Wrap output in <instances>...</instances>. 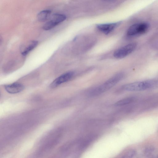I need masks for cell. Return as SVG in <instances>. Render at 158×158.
Wrapping results in <instances>:
<instances>
[{
  "label": "cell",
  "instance_id": "obj_1",
  "mask_svg": "<svg viewBox=\"0 0 158 158\" xmlns=\"http://www.w3.org/2000/svg\"><path fill=\"white\" fill-rule=\"evenodd\" d=\"M124 76V74L123 73H117L103 84L91 90L89 92V95L96 96L107 91L121 81Z\"/></svg>",
  "mask_w": 158,
  "mask_h": 158
},
{
  "label": "cell",
  "instance_id": "obj_2",
  "mask_svg": "<svg viewBox=\"0 0 158 158\" xmlns=\"http://www.w3.org/2000/svg\"><path fill=\"white\" fill-rule=\"evenodd\" d=\"M158 85V81L148 80L125 84L122 87V89L128 91H138L151 88Z\"/></svg>",
  "mask_w": 158,
  "mask_h": 158
},
{
  "label": "cell",
  "instance_id": "obj_3",
  "mask_svg": "<svg viewBox=\"0 0 158 158\" xmlns=\"http://www.w3.org/2000/svg\"><path fill=\"white\" fill-rule=\"evenodd\" d=\"M136 47V43H129L116 50L114 53V56L118 59L123 58L132 53Z\"/></svg>",
  "mask_w": 158,
  "mask_h": 158
},
{
  "label": "cell",
  "instance_id": "obj_4",
  "mask_svg": "<svg viewBox=\"0 0 158 158\" xmlns=\"http://www.w3.org/2000/svg\"><path fill=\"white\" fill-rule=\"evenodd\" d=\"M149 27V25L146 23L134 24L128 28L127 34L128 35L131 36L142 34L148 31Z\"/></svg>",
  "mask_w": 158,
  "mask_h": 158
},
{
  "label": "cell",
  "instance_id": "obj_5",
  "mask_svg": "<svg viewBox=\"0 0 158 158\" xmlns=\"http://www.w3.org/2000/svg\"><path fill=\"white\" fill-rule=\"evenodd\" d=\"M66 18V17L64 15L54 14L52 15L51 19L45 23V27L48 30H51L65 20Z\"/></svg>",
  "mask_w": 158,
  "mask_h": 158
},
{
  "label": "cell",
  "instance_id": "obj_6",
  "mask_svg": "<svg viewBox=\"0 0 158 158\" xmlns=\"http://www.w3.org/2000/svg\"><path fill=\"white\" fill-rule=\"evenodd\" d=\"M74 75V73L73 71H69L61 75L56 78L51 83L50 87L54 88L60 84L70 80Z\"/></svg>",
  "mask_w": 158,
  "mask_h": 158
},
{
  "label": "cell",
  "instance_id": "obj_7",
  "mask_svg": "<svg viewBox=\"0 0 158 158\" xmlns=\"http://www.w3.org/2000/svg\"><path fill=\"white\" fill-rule=\"evenodd\" d=\"M122 23V21H120L114 23L98 24L96 26L99 31L107 35L119 26Z\"/></svg>",
  "mask_w": 158,
  "mask_h": 158
},
{
  "label": "cell",
  "instance_id": "obj_8",
  "mask_svg": "<svg viewBox=\"0 0 158 158\" xmlns=\"http://www.w3.org/2000/svg\"><path fill=\"white\" fill-rule=\"evenodd\" d=\"M5 89L8 93L14 94L19 93L24 89V86L21 83H14L5 85Z\"/></svg>",
  "mask_w": 158,
  "mask_h": 158
},
{
  "label": "cell",
  "instance_id": "obj_9",
  "mask_svg": "<svg viewBox=\"0 0 158 158\" xmlns=\"http://www.w3.org/2000/svg\"><path fill=\"white\" fill-rule=\"evenodd\" d=\"M38 44V42L36 40L31 41L28 45L24 48L21 52L22 54L25 56L30 51L35 48Z\"/></svg>",
  "mask_w": 158,
  "mask_h": 158
},
{
  "label": "cell",
  "instance_id": "obj_10",
  "mask_svg": "<svg viewBox=\"0 0 158 158\" xmlns=\"http://www.w3.org/2000/svg\"><path fill=\"white\" fill-rule=\"evenodd\" d=\"M51 11L50 10H44L40 12L37 17L38 20L40 22H44L49 17Z\"/></svg>",
  "mask_w": 158,
  "mask_h": 158
},
{
  "label": "cell",
  "instance_id": "obj_11",
  "mask_svg": "<svg viewBox=\"0 0 158 158\" xmlns=\"http://www.w3.org/2000/svg\"><path fill=\"white\" fill-rule=\"evenodd\" d=\"M134 100V98L129 97L124 98L116 102L115 105L116 106H121L126 105L132 102Z\"/></svg>",
  "mask_w": 158,
  "mask_h": 158
},
{
  "label": "cell",
  "instance_id": "obj_12",
  "mask_svg": "<svg viewBox=\"0 0 158 158\" xmlns=\"http://www.w3.org/2000/svg\"><path fill=\"white\" fill-rule=\"evenodd\" d=\"M136 152L133 150L130 151L126 154L125 157H131L135 155Z\"/></svg>",
  "mask_w": 158,
  "mask_h": 158
},
{
  "label": "cell",
  "instance_id": "obj_13",
  "mask_svg": "<svg viewBox=\"0 0 158 158\" xmlns=\"http://www.w3.org/2000/svg\"></svg>",
  "mask_w": 158,
  "mask_h": 158
}]
</instances>
